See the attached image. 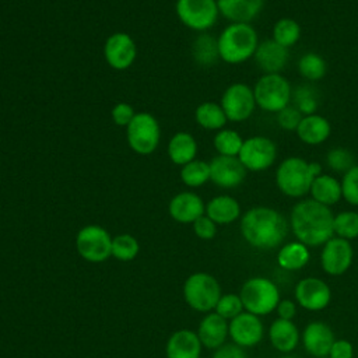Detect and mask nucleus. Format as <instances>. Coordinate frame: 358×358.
Returning a JSON list of instances; mask_svg holds the SVG:
<instances>
[{"label": "nucleus", "instance_id": "37", "mask_svg": "<svg viewBox=\"0 0 358 358\" xmlns=\"http://www.w3.org/2000/svg\"><path fill=\"white\" fill-rule=\"evenodd\" d=\"M333 232L343 239H354L358 236V213L341 211L334 215Z\"/></svg>", "mask_w": 358, "mask_h": 358}, {"label": "nucleus", "instance_id": "32", "mask_svg": "<svg viewBox=\"0 0 358 358\" xmlns=\"http://www.w3.org/2000/svg\"><path fill=\"white\" fill-rule=\"evenodd\" d=\"M180 180L189 187H200L210 180V164L203 159H193L180 166Z\"/></svg>", "mask_w": 358, "mask_h": 358}, {"label": "nucleus", "instance_id": "14", "mask_svg": "<svg viewBox=\"0 0 358 358\" xmlns=\"http://www.w3.org/2000/svg\"><path fill=\"white\" fill-rule=\"evenodd\" d=\"M352 257L354 250L350 241L333 236L323 245L320 264L329 275H341L350 268Z\"/></svg>", "mask_w": 358, "mask_h": 358}, {"label": "nucleus", "instance_id": "24", "mask_svg": "<svg viewBox=\"0 0 358 358\" xmlns=\"http://www.w3.org/2000/svg\"><path fill=\"white\" fill-rule=\"evenodd\" d=\"M295 131L302 143L309 145H317L327 140V137L330 136L331 127L326 117L317 113H312L302 117Z\"/></svg>", "mask_w": 358, "mask_h": 358}, {"label": "nucleus", "instance_id": "11", "mask_svg": "<svg viewBox=\"0 0 358 358\" xmlns=\"http://www.w3.org/2000/svg\"><path fill=\"white\" fill-rule=\"evenodd\" d=\"M238 158L246 171H264L274 164L277 158V147L268 137L253 136L243 140Z\"/></svg>", "mask_w": 358, "mask_h": 358}, {"label": "nucleus", "instance_id": "25", "mask_svg": "<svg viewBox=\"0 0 358 358\" xmlns=\"http://www.w3.org/2000/svg\"><path fill=\"white\" fill-rule=\"evenodd\" d=\"M299 330L292 320L275 319L268 329L271 345L281 352H291L299 343Z\"/></svg>", "mask_w": 358, "mask_h": 358}, {"label": "nucleus", "instance_id": "5", "mask_svg": "<svg viewBox=\"0 0 358 358\" xmlns=\"http://www.w3.org/2000/svg\"><path fill=\"white\" fill-rule=\"evenodd\" d=\"M239 296L246 312L264 316L275 310L280 298L278 287L266 277H252L241 288Z\"/></svg>", "mask_w": 358, "mask_h": 358}, {"label": "nucleus", "instance_id": "22", "mask_svg": "<svg viewBox=\"0 0 358 358\" xmlns=\"http://www.w3.org/2000/svg\"><path fill=\"white\" fill-rule=\"evenodd\" d=\"M201 343L197 333L182 329L172 333L166 341V358H200Z\"/></svg>", "mask_w": 358, "mask_h": 358}, {"label": "nucleus", "instance_id": "28", "mask_svg": "<svg viewBox=\"0 0 358 358\" xmlns=\"http://www.w3.org/2000/svg\"><path fill=\"white\" fill-rule=\"evenodd\" d=\"M309 194L315 201L330 207L343 197L341 183L331 175L320 173L313 179L309 189Z\"/></svg>", "mask_w": 358, "mask_h": 358}, {"label": "nucleus", "instance_id": "3", "mask_svg": "<svg viewBox=\"0 0 358 358\" xmlns=\"http://www.w3.org/2000/svg\"><path fill=\"white\" fill-rule=\"evenodd\" d=\"M220 59L228 64H241L253 57L259 38L248 22H231L217 38Z\"/></svg>", "mask_w": 358, "mask_h": 358}, {"label": "nucleus", "instance_id": "41", "mask_svg": "<svg viewBox=\"0 0 358 358\" xmlns=\"http://www.w3.org/2000/svg\"><path fill=\"white\" fill-rule=\"evenodd\" d=\"M341 194L343 199L351 206H358V165H354L341 179Z\"/></svg>", "mask_w": 358, "mask_h": 358}, {"label": "nucleus", "instance_id": "23", "mask_svg": "<svg viewBox=\"0 0 358 358\" xmlns=\"http://www.w3.org/2000/svg\"><path fill=\"white\" fill-rule=\"evenodd\" d=\"M217 6L228 21L250 24L263 10L264 0H217Z\"/></svg>", "mask_w": 358, "mask_h": 358}, {"label": "nucleus", "instance_id": "2", "mask_svg": "<svg viewBox=\"0 0 358 358\" xmlns=\"http://www.w3.org/2000/svg\"><path fill=\"white\" fill-rule=\"evenodd\" d=\"M333 220L330 207L305 199L292 207L289 225L296 241L306 246H320L334 236Z\"/></svg>", "mask_w": 358, "mask_h": 358}, {"label": "nucleus", "instance_id": "21", "mask_svg": "<svg viewBox=\"0 0 358 358\" xmlns=\"http://www.w3.org/2000/svg\"><path fill=\"white\" fill-rule=\"evenodd\" d=\"M228 322L218 313H207L197 329V336L203 347L217 350L225 344L228 333Z\"/></svg>", "mask_w": 358, "mask_h": 358}, {"label": "nucleus", "instance_id": "1", "mask_svg": "<svg viewBox=\"0 0 358 358\" xmlns=\"http://www.w3.org/2000/svg\"><path fill=\"white\" fill-rule=\"evenodd\" d=\"M289 224L285 217L264 206L249 208L241 218V234L253 248L268 250L280 246L287 238Z\"/></svg>", "mask_w": 358, "mask_h": 358}, {"label": "nucleus", "instance_id": "7", "mask_svg": "<svg viewBox=\"0 0 358 358\" xmlns=\"http://www.w3.org/2000/svg\"><path fill=\"white\" fill-rule=\"evenodd\" d=\"M221 295V287L217 278L208 273H193L183 284L185 301L197 312H210L215 309Z\"/></svg>", "mask_w": 358, "mask_h": 358}, {"label": "nucleus", "instance_id": "44", "mask_svg": "<svg viewBox=\"0 0 358 358\" xmlns=\"http://www.w3.org/2000/svg\"><path fill=\"white\" fill-rule=\"evenodd\" d=\"M192 225L196 236L200 239L208 241V239H213L217 234V224L211 218H208L206 214L197 218Z\"/></svg>", "mask_w": 358, "mask_h": 358}, {"label": "nucleus", "instance_id": "29", "mask_svg": "<svg viewBox=\"0 0 358 358\" xmlns=\"http://www.w3.org/2000/svg\"><path fill=\"white\" fill-rule=\"evenodd\" d=\"M310 253L306 245L299 241L288 242L278 250L277 263L281 268L288 271L301 270L309 262Z\"/></svg>", "mask_w": 358, "mask_h": 358}, {"label": "nucleus", "instance_id": "20", "mask_svg": "<svg viewBox=\"0 0 358 358\" xmlns=\"http://www.w3.org/2000/svg\"><path fill=\"white\" fill-rule=\"evenodd\" d=\"M253 57L257 67L264 71V74H275L284 70L287 66L289 50L288 48L277 43L274 39H266L259 42Z\"/></svg>", "mask_w": 358, "mask_h": 358}, {"label": "nucleus", "instance_id": "45", "mask_svg": "<svg viewBox=\"0 0 358 358\" xmlns=\"http://www.w3.org/2000/svg\"><path fill=\"white\" fill-rule=\"evenodd\" d=\"M352 357H354V347L350 341L344 338L336 340L329 352V358H352Z\"/></svg>", "mask_w": 358, "mask_h": 358}, {"label": "nucleus", "instance_id": "47", "mask_svg": "<svg viewBox=\"0 0 358 358\" xmlns=\"http://www.w3.org/2000/svg\"><path fill=\"white\" fill-rule=\"evenodd\" d=\"M278 317L280 319H285V320H292V317L296 313V306L295 302H292L291 299H281L275 308Z\"/></svg>", "mask_w": 358, "mask_h": 358}, {"label": "nucleus", "instance_id": "48", "mask_svg": "<svg viewBox=\"0 0 358 358\" xmlns=\"http://www.w3.org/2000/svg\"><path fill=\"white\" fill-rule=\"evenodd\" d=\"M282 358H296V357H291V355H285V357H282Z\"/></svg>", "mask_w": 358, "mask_h": 358}, {"label": "nucleus", "instance_id": "43", "mask_svg": "<svg viewBox=\"0 0 358 358\" xmlns=\"http://www.w3.org/2000/svg\"><path fill=\"white\" fill-rule=\"evenodd\" d=\"M136 112L133 109V106L127 102H117L116 105H113L112 110H110V116L115 124L122 126V127H127V124L133 120Z\"/></svg>", "mask_w": 358, "mask_h": 358}, {"label": "nucleus", "instance_id": "18", "mask_svg": "<svg viewBox=\"0 0 358 358\" xmlns=\"http://www.w3.org/2000/svg\"><path fill=\"white\" fill-rule=\"evenodd\" d=\"M168 213L176 222L193 224L197 218L206 214V204L199 194L193 192H180L171 199Z\"/></svg>", "mask_w": 358, "mask_h": 358}, {"label": "nucleus", "instance_id": "34", "mask_svg": "<svg viewBox=\"0 0 358 358\" xmlns=\"http://www.w3.org/2000/svg\"><path fill=\"white\" fill-rule=\"evenodd\" d=\"M301 38V27L292 18H280L273 27V38L284 48L294 46Z\"/></svg>", "mask_w": 358, "mask_h": 358}, {"label": "nucleus", "instance_id": "17", "mask_svg": "<svg viewBox=\"0 0 358 358\" xmlns=\"http://www.w3.org/2000/svg\"><path fill=\"white\" fill-rule=\"evenodd\" d=\"M295 299L306 310H322L331 299L330 287L317 277H305L295 285Z\"/></svg>", "mask_w": 358, "mask_h": 358}, {"label": "nucleus", "instance_id": "42", "mask_svg": "<svg viewBox=\"0 0 358 358\" xmlns=\"http://www.w3.org/2000/svg\"><path fill=\"white\" fill-rule=\"evenodd\" d=\"M303 115L294 105H288L280 112H277V123L285 131H295Z\"/></svg>", "mask_w": 358, "mask_h": 358}, {"label": "nucleus", "instance_id": "15", "mask_svg": "<svg viewBox=\"0 0 358 358\" xmlns=\"http://www.w3.org/2000/svg\"><path fill=\"white\" fill-rule=\"evenodd\" d=\"M228 333L236 345L249 348L262 341L264 336V327L259 316L245 310L229 320Z\"/></svg>", "mask_w": 358, "mask_h": 358}, {"label": "nucleus", "instance_id": "49", "mask_svg": "<svg viewBox=\"0 0 358 358\" xmlns=\"http://www.w3.org/2000/svg\"><path fill=\"white\" fill-rule=\"evenodd\" d=\"M200 358H203V357H200Z\"/></svg>", "mask_w": 358, "mask_h": 358}, {"label": "nucleus", "instance_id": "38", "mask_svg": "<svg viewBox=\"0 0 358 358\" xmlns=\"http://www.w3.org/2000/svg\"><path fill=\"white\" fill-rule=\"evenodd\" d=\"M294 106L303 115H312L317 109V91L309 84L299 85L295 91H292Z\"/></svg>", "mask_w": 358, "mask_h": 358}, {"label": "nucleus", "instance_id": "26", "mask_svg": "<svg viewBox=\"0 0 358 358\" xmlns=\"http://www.w3.org/2000/svg\"><path fill=\"white\" fill-rule=\"evenodd\" d=\"M206 215L217 225H227L241 217V206L231 196H215L206 204Z\"/></svg>", "mask_w": 358, "mask_h": 358}, {"label": "nucleus", "instance_id": "31", "mask_svg": "<svg viewBox=\"0 0 358 358\" xmlns=\"http://www.w3.org/2000/svg\"><path fill=\"white\" fill-rule=\"evenodd\" d=\"M192 55L197 64L208 67L217 63L220 59L218 53V42L217 38H214L210 34L201 32L192 46Z\"/></svg>", "mask_w": 358, "mask_h": 358}, {"label": "nucleus", "instance_id": "12", "mask_svg": "<svg viewBox=\"0 0 358 358\" xmlns=\"http://www.w3.org/2000/svg\"><path fill=\"white\" fill-rule=\"evenodd\" d=\"M220 105L229 122H243L249 119L257 106L253 88L243 83L231 84L224 91Z\"/></svg>", "mask_w": 358, "mask_h": 358}, {"label": "nucleus", "instance_id": "9", "mask_svg": "<svg viewBox=\"0 0 358 358\" xmlns=\"http://www.w3.org/2000/svg\"><path fill=\"white\" fill-rule=\"evenodd\" d=\"M78 255L90 263H102L112 256V236L101 225L83 227L76 236Z\"/></svg>", "mask_w": 358, "mask_h": 358}, {"label": "nucleus", "instance_id": "16", "mask_svg": "<svg viewBox=\"0 0 358 358\" xmlns=\"http://www.w3.org/2000/svg\"><path fill=\"white\" fill-rule=\"evenodd\" d=\"M210 180L218 187L234 189L246 178V168L238 157L217 155L210 162Z\"/></svg>", "mask_w": 358, "mask_h": 358}, {"label": "nucleus", "instance_id": "36", "mask_svg": "<svg viewBox=\"0 0 358 358\" xmlns=\"http://www.w3.org/2000/svg\"><path fill=\"white\" fill-rule=\"evenodd\" d=\"M140 252L138 241L130 234H120L112 238V256L120 262H130Z\"/></svg>", "mask_w": 358, "mask_h": 358}, {"label": "nucleus", "instance_id": "13", "mask_svg": "<svg viewBox=\"0 0 358 358\" xmlns=\"http://www.w3.org/2000/svg\"><path fill=\"white\" fill-rule=\"evenodd\" d=\"M103 57L113 70L129 69L137 57V46L134 39L126 32H115L109 35L103 45Z\"/></svg>", "mask_w": 358, "mask_h": 358}, {"label": "nucleus", "instance_id": "39", "mask_svg": "<svg viewBox=\"0 0 358 358\" xmlns=\"http://www.w3.org/2000/svg\"><path fill=\"white\" fill-rule=\"evenodd\" d=\"M326 162L331 171L340 172V173H345L348 169H351L355 165L354 155L351 154V151L343 147L331 148L326 155Z\"/></svg>", "mask_w": 358, "mask_h": 358}, {"label": "nucleus", "instance_id": "30", "mask_svg": "<svg viewBox=\"0 0 358 358\" xmlns=\"http://www.w3.org/2000/svg\"><path fill=\"white\" fill-rule=\"evenodd\" d=\"M196 123L206 130H221L228 122L222 108L217 102H201L194 110Z\"/></svg>", "mask_w": 358, "mask_h": 358}, {"label": "nucleus", "instance_id": "8", "mask_svg": "<svg viewBox=\"0 0 358 358\" xmlns=\"http://www.w3.org/2000/svg\"><path fill=\"white\" fill-rule=\"evenodd\" d=\"M129 147L138 155L152 154L161 140V127L157 117L148 112H138L126 127Z\"/></svg>", "mask_w": 358, "mask_h": 358}, {"label": "nucleus", "instance_id": "6", "mask_svg": "<svg viewBox=\"0 0 358 358\" xmlns=\"http://www.w3.org/2000/svg\"><path fill=\"white\" fill-rule=\"evenodd\" d=\"M256 105L266 112H280L289 105L292 88L288 80L280 73L263 74L253 87Z\"/></svg>", "mask_w": 358, "mask_h": 358}, {"label": "nucleus", "instance_id": "46", "mask_svg": "<svg viewBox=\"0 0 358 358\" xmlns=\"http://www.w3.org/2000/svg\"><path fill=\"white\" fill-rule=\"evenodd\" d=\"M213 358H248L245 350L235 343L224 344L215 350Z\"/></svg>", "mask_w": 358, "mask_h": 358}, {"label": "nucleus", "instance_id": "4", "mask_svg": "<svg viewBox=\"0 0 358 358\" xmlns=\"http://www.w3.org/2000/svg\"><path fill=\"white\" fill-rule=\"evenodd\" d=\"M322 173V165L308 162L299 157L285 158L277 168V187L288 197H302L309 193L310 185Z\"/></svg>", "mask_w": 358, "mask_h": 358}, {"label": "nucleus", "instance_id": "10", "mask_svg": "<svg viewBox=\"0 0 358 358\" xmlns=\"http://www.w3.org/2000/svg\"><path fill=\"white\" fill-rule=\"evenodd\" d=\"M175 13L185 27L197 32L210 29L220 15L217 0H176Z\"/></svg>", "mask_w": 358, "mask_h": 358}, {"label": "nucleus", "instance_id": "40", "mask_svg": "<svg viewBox=\"0 0 358 358\" xmlns=\"http://www.w3.org/2000/svg\"><path fill=\"white\" fill-rule=\"evenodd\" d=\"M243 303L239 295L236 294H224L221 295V298L218 299L217 305H215V313H218L220 316H222L227 320H231L234 317H236L238 315H241L243 312Z\"/></svg>", "mask_w": 358, "mask_h": 358}, {"label": "nucleus", "instance_id": "19", "mask_svg": "<svg viewBox=\"0 0 358 358\" xmlns=\"http://www.w3.org/2000/svg\"><path fill=\"white\" fill-rule=\"evenodd\" d=\"M336 341L334 333L329 324L315 320L306 324L302 331V344L308 354L315 358L329 357L330 348Z\"/></svg>", "mask_w": 358, "mask_h": 358}, {"label": "nucleus", "instance_id": "35", "mask_svg": "<svg viewBox=\"0 0 358 358\" xmlns=\"http://www.w3.org/2000/svg\"><path fill=\"white\" fill-rule=\"evenodd\" d=\"M298 71L308 81H317L326 74V62L320 55L308 52L298 60Z\"/></svg>", "mask_w": 358, "mask_h": 358}, {"label": "nucleus", "instance_id": "33", "mask_svg": "<svg viewBox=\"0 0 358 358\" xmlns=\"http://www.w3.org/2000/svg\"><path fill=\"white\" fill-rule=\"evenodd\" d=\"M213 144H214V148L218 152V155L238 157V154L242 148V144H243V138L235 130L221 129L214 136Z\"/></svg>", "mask_w": 358, "mask_h": 358}, {"label": "nucleus", "instance_id": "27", "mask_svg": "<svg viewBox=\"0 0 358 358\" xmlns=\"http://www.w3.org/2000/svg\"><path fill=\"white\" fill-rule=\"evenodd\" d=\"M166 152L169 159L175 165L183 166L187 162L196 159V154H197L196 138L187 131H178L169 138Z\"/></svg>", "mask_w": 358, "mask_h": 358}]
</instances>
